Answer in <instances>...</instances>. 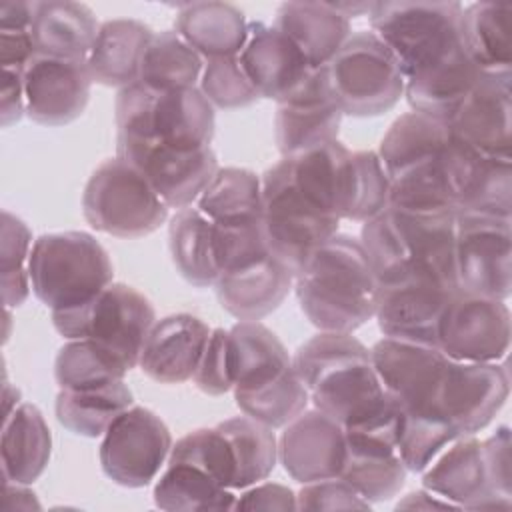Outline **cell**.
<instances>
[{
  "instance_id": "6da1fadb",
  "label": "cell",
  "mask_w": 512,
  "mask_h": 512,
  "mask_svg": "<svg viewBox=\"0 0 512 512\" xmlns=\"http://www.w3.org/2000/svg\"><path fill=\"white\" fill-rule=\"evenodd\" d=\"M300 310L320 332H354L376 312L378 280L360 238L336 232L294 276Z\"/></svg>"
},
{
  "instance_id": "7a4b0ae2",
  "label": "cell",
  "mask_w": 512,
  "mask_h": 512,
  "mask_svg": "<svg viewBox=\"0 0 512 512\" xmlns=\"http://www.w3.org/2000/svg\"><path fill=\"white\" fill-rule=\"evenodd\" d=\"M454 234V212H414L388 206L362 222L360 242L378 284L436 278L458 288Z\"/></svg>"
},
{
  "instance_id": "3957f363",
  "label": "cell",
  "mask_w": 512,
  "mask_h": 512,
  "mask_svg": "<svg viewBox=\"0 0 512 512\" xmlns=\"http://www.w3.org/2000/svg\"><path fill=\"white\" fill-rule=\"evenodd\" d=\"M292 366L314 408L344 428L370 414L386 398L370 348L350 332H318L294 352Z\"/></svg>"
},
{
  "instance_id": "277c9868",
  "label": "cell",
  "mask_w": 512,
  "mask_h": 512,
  "mask_svg": "<svg viewBox=\"0 0 512 512\" xmlns=\"http://www.w3.org/2000/svg\"><path fill=\"white\" fill-rule=\"evenodd\" d=\"M116 136L150 140L182 152L210 148L216 116L200 88L152 90L140 82L118 90Z\"/></svg>"
},
{
  "instance_id": "5b68a950",
  "label": "cell",
  "mask_w": 512,
  "mask_h": 512,
  "mask_svg": "<svg viewBox=\"0 0 512 512\" xmlns=\"http://www.w3.org/2000/svg\"><path fill=\"white\" fill-rule=\"evenodd\" d=\"M28 272L34 296L52 312L84 304L114 278L106 248L80 230L38 236L30 250Z\"/></svg>"
},
{
  "instance_id": "8992f818",
  "label": "cell",
  "mask_w": 512,
  "mask_h": 512,
  "mask_svg": "<svg viewBox=\"0 0 512 512\" xmlns=\"http://www.w3.org/2000/svg\"><path fill=\"white\" fill-rule=\"evenodd\" d=\"M154 322L152 302L124 282L108 284L80 306L52 312V324L62 338L92 340L120 358L128 370L138 366Z\"/></svg>"
},
{
  "instance_id": "52a82bcc",
  "label": "cell",
  "mask_w": 512,
  "mask_h": 512,
  "mask_svg": "<svg viewBox=\"0 0 512 512\" xmlns=\"http://www.w3.org/2000/svg\"><path fill=\"white\" fill-rule=\"evenodd\" d=\"M462 4L448 2H372V32L396 58L404 80L450 54L458 44Z\"/></svg>"
},
{
  "instance_id": "ba28073f",
  "label": "cell",
  "mask_w": 512,
  "mask_h": 512,
  "mask_svg": "<svg viewBox=\"0 0 512 512\" xmlns=\"http://www.w3.org/2000/svg\"><path fill=\"white\" fill-rule=\"evenodd\" d=\"M322 68L332 98L346 116H380L404 96L402 70L372 30L352 32Z\"/></svg>"
},
{
  "instance_id": "9c48e42d",
  "label": "cell",
  "mask_w": 512,
  "mask_h": 512,
  "mask_svg": "<svg viewBox=\"0 0 512 512\" xmlns=\"http://www.w3.org/2000/svg\"><path fill=\"white\" fill-rule=\"evenodd\" d=\"M168 206L150 182L120 156L104 160L82 192L86 222L116 238H142L168 218Z\"/></svg>"
},
{
  "instance_id": "30bf717a",
  "label": "cell",
  "mask_w": 512,
  "mask_h": 512,
  "mask_svg": "<svg viewBox=\"0 0 512 512\" xmlns=\"http://www.w3.org/2000/svg\"><path fill=\"white\" fill-rule=\"evenodd\" d=\"M260 180L266 246L296 276L308 254L338 232L340 220L324 214L298 192L284 160L270 166Z\"/></svg>"
},
{
  "instance_id": "8fae6325",
  "label": "cell",
  "mask_w": 512,
  "mask_h": 512,
  "mask_svg": "<svg viewBox=\"0 0 512 512\" xmlns=\"http://www.w3.org/2000/svg\"><path fill=\"white\" fill-rule=\"evenodd\" d=\"M512 220L456 214L454 264L460 290L508 300L512 294Z\"/></svg>"
},
{
  "instance_id": "7c38bea8",
  "label": "cell",
  "mask_w": 512,
  "mask_h": 512,
  "mask_svg": "<svg viewBox=\"0 0 512 512\" xmlns=\"http://www.w3.org/2000/svg\"><path fill=\"white\" fill-rule=\"evenodd\" d=\"M170 450L172 434L164 420L144 406H130L104 432L98 458L114 484L144 488L156 480Z\"/></svg>"
},
{
  "instance_id": "4fadbf2b",
  "label": "cell",
  "mask_w": 512,
  "mask_h": 512,
  "mask_svg": "<svg viewBox=\"0 0 512 512\" xmlns=\"http://www.w3.org/2000/svg\"><path fill=\"white\" fill-rule=\"evenodd\" d=\"M436 346L452 360L500 362L510 348L506 300L456 290L442 314Z\"/></svg>"
},
{
  "instance_id": "5bb4252c",
  "label": "cell",
  "mask_w": 512,
  "mask_h": 512,
  "mask_svg": "<svg viewBox=\"0 0 512 512\" xmlns=\"http://www.w3.org/2000/svg\"><path fill=\"white\" fill-rule=\"evenodd\" d=\"M116 156L132 164L174 210L192 206L220 170L212 146L182 152L150 140L116 136Z\"/></svg>"
},
{
  "instance_id": "9a60e30c",
  "label": "cell",
  "mask_w": 512,
  "mask_h": 512,
  "mask_svg": "<svg viewBox=\"0 0 512 512\" xmlns=\"http://www.w3.org/2000/svg\"><path fill=\"white\" fill-rule=\"evenodd\" d=\"M510 378L500 362H462L448 358L432 412L448 420L458 434L486 428L506 404Z\"/></svg>"
},
{
  "instance_id": "2e32d148",
  "label": "cell",
  "mask_w": 512,
  "mask_h": 512,
  "mask_svg": "<svg viewBox=\"0 0 512 512\" xmlns=\"http://www.w3.org/2000/svg\"><path fill=\"white\" fill-rule=\"evenodd\" d=\"M372 366L386 392L406 412H432L448 356L430 342L382 336L370 348Z\"/></svg>"
},
{
  "instance_id": "e0dca14e",
  "label": "cell",
  "mask_w": 512,
  "mask_h": 512,
  "mask_svg": "<svg viewBox=\"0 0 512 512\" xmlns=\"http://www.w3.org/2000/svg\"><path fill=\"white\" fill-rule=\"evenodd\" d=\"M26 116L42 126H64L82 116L92 76L86 60L34 54L22 68Z\"/></svg>"
},
{
  "instance_id": "ac0fdd59",
  "label": "cell",
  "mask_w": 512,
  "mask_h": 512,
  "mask_svg": "<svg viewBox=\"0 0 512 512\" xmlns=\"http://www.w3.org/2000/svg\"><path fill=\"white\" fill-rule=\"evenodd\" d=\"M450 136L494 158H512V72H484L446 122Z\"/></svg>"
},
{
  "instance_id": "d6986e66",
  "label": "cell",
  "mask_w": 512,
  "mask_h": 512,
  "mask_svg": "<svg viewBox=\"0 0 512 512\" xmlns=\"http://www.w3.org/2000/svg\"><path fill=\"white\" fill-rule=\"evenodd\" d=\"M458 288L436 278H402L378 284L374 318L382 336L436 344L438 326Z\"/></svg>"
},
{
  "instance_id": "ffe728a7",
  "label": "cell",
  "mask_w": 512,
  "mask_h": 512,
  "mask_svg": "<svg viewBox=\"0 0 512 512\" xmlns=\"http://www.w3.org/2000/svg\"><path fill=\"white\" fill-rule=\"evenodd\" d=\"M278 460L300 484L340 476L346 460L344 426L318 408L304 410L284 426Z\"/></svg>"
},
{
  "instance_id": "44dd1931",
  "label": "cell",
  "mask_w": 512,
  "mask_h": 512,
  "mask_svg": "<svg viewBox=\"0 0 512 512\" xmlns=\"http://www.w3.org/2000/svg\"><path fill=\"white\" fill-rule=\"evenodd\" d=\"M422 488L468 510H510L512 498L490 488L482 442L476 434L452 440L422 472Z\"/></svg>"
},
{
  "instance_id": "7402d4cb",
  "label": "cell",
  "mask_w": 512,
  "mask_h": 512,
  "mask_svg": "<svg viewBox=\"0 0 512 512\" xmlns=\"http://www.w3.org/2000/svg\"><path fill=\"white\" fill-rule=\"evenodd\" d=\"M342 110L332 98L324 68H314L274 114V138L282 156L338 140Z\"/></svg>"
},
{
  "instance_id": "603a6c76",
  "label": "cell",
  "mask_w": 512,
  "mask_h": 512,
  "mask_svg": "<svg viewBox=\"0 0 512 512\" xmlns=\"http://www.w3.org/2000/svg\"><path fill=\"white\" fill-rule=\"evenodd\" d=\"M448 164L456 214L466 212L510 218L512 158L484 156L450 136Z\"/></svg>"
},
{
  "instance_id": "cb8c5ba5",
  "label": "cell",
  "mask_w": 512,
  "mask_h": 512,
  "mask_svg": "<svg viewBox=\"0 0 512 512\" xmlns=\"http://www.w3.org/2000/svg\"><path fill=\"white\" fill-rule=\"evenodd\" d=\"M210 326L194 314H170L154 322L142 354L140 370L160 384L192 380L210 338Z\"/></svg>"
},
{
  "instance_id": "d4e9b609",
  "label": "cell",
  "mask_w": 512,
  "mask_h": 512,
  "mask_svg": "<svg viewBox=\"0 0 512 512\" xmlns=\"http://www.w3.org/2000/svg\"><path fill=\"white\" fill-rule=\"evenodd\" d=\"M238 60L260 98L276 104L286 100L314 70L286 34L264 22H248Z\"/></svg>"
},
{
  "instance_id": "484cf974",
  "label": "cell",
  "mask_w": 512,
  "mask_h": 512,
  "mask_svg": "<svg viewBox=\"0 0 512 512\" xmlns=\"http://www.w3.org/2000/svg\"><path fill=\"white\" fill-rule=\"evenodd\" d=\"M294 274L272 254L222 270L214 290L220 306L240 322L262 320L288 296Z\"/></svg>"
},
{
  "instance_id": "4316f807",
  "label": "cell",
  "mask_w": 512,
  "mask_h": 512,
  "mask_svg": "<svg viewBox=\"0 0 512 512\" xmlns=\"http://www.w3.org/2000/svg\"><path fill=\"white\" fill-rule=\"evenodd\" d=\"M298 192L328 216L344 220L350 182L352 152L340 140L314 144L296 154L282 156Z\"/></svg>"
},
{
  "instance_id": "83f0119b",
  "label": "cell",
  "mask_w": 512,
  "mask_h": 512,
  "mask_svg": "<svg viewBox=\"0 0 512 512\" xmlns=\"http://www.w3.org/2000/svg\"><path fill=\"white\" fill-rule=\"evenodd\" d=\"M482 74L458 44L436 64L408 76L404 80V96L412 112L448 122Z\"/></svg>"
},
{
  "instance_id": "f1b7e54d",
  "label": "cell",
  "mask_w": 512,
  "mask_h": 512,
  "mask_svg": "<svg viewBox=\"0 0 512 512\" xmlns=\"http://www.w3.org/2000/svg\"><path fill=\"white\" fill-rule=\"evenodd\" d=\"M274 28L294 42L310 68L326 66L352 36L350 20L328 2H284L276 10Z\"/></svg>"
},
{
  "instance_id": "f546056e",
  "label": "cell",
  "mask_w": 512,
  "mask_h": 512,
  "mask_svg": "<svg viewBox=\"0 0 512 512\" xmlns=\"http://www.w3.org/2000/svg\"><path fill=\"white\" fill-rule=\"evenodd\" d=\"M152 36V28L134 18L102 22L86 58L92 80L114 88L138 82L140 62Z\"/></svg>"
},
{
  "instance_id": "4dcf8cb0",
  "label": "cell",
  "mask_w": 512,
  "mask_h": 512,
  "mask_svg": "<svg viewBox=\"0 0 512 512\" xmlns=\"http://www.w3.org/2000/svg\"><path fill=\"white\" fill-rule=\"evenodd\" d=\"M174 32L204 60L238 56L248 20L240 8L228 2H186L178 6Z\"/></svg>"
},
{
  "instance_id": "1f68e13d",
  "label": "cell",
  "mask_w": 512,
  "mask_h": 512,
  "mask_svg": "<svg viewBox=\"0 0 512 512\" xmlns=\"http://www.w3.org/2000/svg\"><path fill=\"white\" fill-rule=\"evenodd\" d=\"M0 454L6 482L30 486L44 474L52 454V434L38 406L20 402L4 416Z\"/></svg>"
},
{
  "instance_id": "d6a6232c",
  "label": "cell",
  "mask_w": 512,
  "mask_h": 512,
  "mask_svg": "<svg viewBox=\"0 0 512 512\" xmlns=\"http://www.w3.org/2000/svg\"><path fill=\"white\" fill-rule=\"evenodd\" d=\"M98 28L100 24L86 4L48 0L36 2L30 32L38 54L86 60Z\"/></svg>"
},
{
  "instance_id": "836d02e7",
  "label": "cell",
  "mask_w": 512,
  "mask_h": 512,
  "mask_svg": "<svg viewBox=\"0 0 512 512\" xmlns=\"http://www.w3.org/2000/svg\"><path fill=\"white\" fill-rule=\"evenodd\" d=\"M168 250L180 276L196 286H214L220 274L216 224L196 206L176 210L168 224Z\"/></svg>"
},
{
  "instance_id": "e575fe53",
  "label": "cell",
  "mask_w": 512,
  "mask_h": 512,
  "mask_svg": "<svg viewBox=\"0 0 512 512\" xmlns=\"http://www.w3.org/2000/svg\"><path fill=\"white\" fill-rule=\"evenodd\" d=\"M458 36L482 72H512V4L474 2L462 8Z\"/></svg>"
},
{
  "instance_id": "d590c367",
  "label": "cell",
  "mask_w": 512,
  "mask_h": 512,
  "mask_svg": "<svg viewBox=\"0 0 512 512\" xmlns=\"http://www.w3.org/2000/svg\"><path fill=\"white\" fill-rule=\"evenodd\" d=\"M232 392L254 390L292 366V356L280 338L260 320L236 322L228 330Z\"/></svg>"
},
{
  "instance_id": "8d00e7d4",
  "label": "cell",
  "mask_w": 512,
  "mask_h": 512,
  "mask_svg": "<svg viewBox=\"0 0 512 512\" xmlns=\"http://www.w3.org/2000/svg\"><path fill=\"white\" fill-rule=\"evenodd\" d=\"M154 504L168 512H208L234 510V490L216 482L202 468L168 460L164 472L154 484Z\"/></svg>"
},
{
  "instance_id": "74e56055",
  "label": "cell",
  "mask_w": 512,
  "mask_h": 512,
  "mask_svg": "<svg viewBox=\"0 0 512 512\" xmlns=\"http://www.w3.org/2000/svg\"><path fill=\"white\" fill-rule=\"evenodd\" d=\"M134 396L124 380L86 388V390H60L54 402L56 420L72 434L98 438L104 436L108 426L132 406Z\"/></svg>"
},
{
  "instance_id": "f35d334b",
  "label": "cell",
  "mask_w": 512,
  "mask_h": 512,
  "mask_svg": "<svg viewBox=\"0 0 512 512\" xmlns=\"http://www.w3.org/2000/svg\"><path fill=\"white\" fill-rule=\"evenodd\" d=\"M196 208L218 226L262 220V180L248 168H220L196 200Z\"/></svg>"
},
{
  "instance_id": "ab89813d",
  "label": "cell",
  "mask_w": 512,
  "mask_h": 512,
  "mask_svg": "<svg viewBox=\"0 0 512 512\" xmlns=\"http://www.w3.org/2000/svg\"><path fill=\"white\" fill-rule=\"evenodd\" d=\"M216 428L224 434L234 460V490H244L270 476L278 462V440L272 428L250 416L228 418Z\"/></svg>"
},
{
  "instance_id": "60d3db41",
  "label": "cell",
  "mask_w": 512,
  "mask_h": 512,
  "mask_svg": "<svg viewBox=\"0 0 512 512\" xmlns=\"http://www.w3.org/2000/svg\"><path fill=\"white\" fill-rule=\"evenodd\" d=\"M202 70L204 58L174 30H162L144 50L138 82L152 90L196 88Z\"/></svg>"
},
{
  "instance_id": "b9f144b4",
  "label": "cell",
  "mask_w": 512,
  "mask_h": 512,
  "mask_svg": "<svg viewBox=\"0 0 512 512\" xmlns=\"http://www.w3.org/2000/svg\"><path fill=\"white\" fill-rule=\"evenodd\" d=\"M450 140L448 124L420 112L398 116L384 134L378 156L390 176L412 166L414 162L442 150Z\"/></svg>"
},
{
  "instance_id": "7bdbcfd3",
  "label": "cell",
  "mask_w": 512,
  "mask_h": 512,
  "mask_svg": "<svg viewBox=\"0 0 512 512\" xmlns=\"http://www.w3.org/2000/svg\"><path fill=\"white\" fill-rule=\"evenodd\" d=\"M408 468L398 450H382L346 444V460L340 472L366 502H388L400 494Z\"/></svg>"
},
{
  "instance_id": "ee69618b",
  "label": "cell",
  "mask_w": 512,
  "mask_h": 512,
  "mask_svg": "<svg viewBox=\"0 0 512 512\" xmlns=\"http://www.w3.org/2000/svg\"><path fill=\"white\" fill-rule=\"evenodd\" d=\"M128 366L92 340H68L56 354L54 378L60 390H86L124 380Z\"/></svg>"
},
{
  "instance_id": "f6af8a7d",
  "label": "cell",
  "mask_w": 512,
  "mask_h": 512,
  "mask_svg": "<svg viewBox=\"0 0 512 512\" xmlns=\"http://www.w3.org/2000/svg\"><path fill=\"white\" fill-rule=\"evenodd\" d=\"M234 400L246 416L274 430L284 428L298 414H302L310 402V396L294 366H290L260 388L234 392Z\"/></svg>"
},
{
  "instance_id": "bcb514c9",
  "label": "cell",
  "mask_w": 512,
  "mask_h": 512,
  "mask_svg": "<svg viewBox=\"0 0 512 512\" xmlns=\"http://www.w3.org/2000/svg\"><path fill=\"white\" fill-rule=\"evenodd\" d=\"M32 244V232L24 220L4 210L0 232V274L2 300L6 308L20 306L32 290L28 272Z\"/></svg>"
},
{
  "instance_id": "7dc6e473",
  "label": "cell",
  "mask_w": 512,
  "mask_h": 512,
  "mask_svg": "<svg viewBox=\"0 0 512 512\" xmlns=\"http://www.w3.org/2000/svg\"><path fill=\"white\" fill-rule=\"evenodd\" d=\"M458 436L462 434L436 412L404 410L398 454L408 472H422Z\"/></svg>"
},
{
  "instance_id": "c3c4849f",
  "label": "cell",
  "mask_w": 512,
  "mask_h": 512,
  "mask_svg": "<svg viewBox=\"0 0 512 512\" xmlns=\"http://www.w3.org/2000/svg\"><path fill=\"white\" fill-rule=\"evenodd\" d=\"M390 204V178L378 152H352V182L344 220L366 222Z\"/></svg>"
},
{
  "instance_id": "681fc988",
  "label": "cell",
  "mask_w": 512,
  "mask_h": 512,
  "mask_svg": "<svg viewBox=\"0 0 512 512\" xmlns=\"http://www.w3.org/2000/svg\"><path fill=\"white\" fill-rule=\"evenodd\" d=\"M168 460L188 462L202 468L222 486L234 490V460L224 434L214 428H198L172 444Z\"/></svg>"
},
{
  "instance_id": "f907efd6",
  "label": "cell",
  "mask_w": 512,
  "mask_h": 512,
  "mask_svg": "<svg viewBox=\"0 0 512 512\" xmlns=\"http://www.w3.org/2000/svg\"><path fill=\"white\" fill-rule=\"evenodd\" d=\"M198 88L214 108L222 110L246 108L260 98L238 56L204 60Z\"/></svg>"
},
{
  "instance_id": "816d5d0a",
  "label": "cell",
  "mask_w": 512,
  "mask_h": 512,
  "mask_svg": "<svg viewBox=\"0 0 512 512\" xmlns=\"http://www.w3.org/2000/svg\"><path fill=\"white\" fill-rule=\"evenodd\" d=\"M194 384L208 396H222L232 390V366H230V340L228 330L214 328L210 332L206 350L194 374Z\"/></svg>"
},
{
  "instance_id": "f5cc1de1",
  "label": "cell",
  "mask_w": 512,
  "mask_h": 512,
  "mask_svg": "<svg viewBox=\"0 0 512 512\" xmlns=\"http://www.w3.org/2000/svg\"><path fill=\"white\" fill-rule=\"evenodd\" d=\"M298 510L322 512V510H370L366 502L344 478H326L302 484L296 494Z\"/></svg>"
},
{
  "instance_id": "db71d44e",
  "label": "cell",
  "mask_w": 512,
  "mask_h": 512,
  "mask_svg": "<svg viewBox=\"0 0 512 512\" xmlns=\"http://www.w3.org/2000/svg\"><path fill=\"white\" fill-rule=\"evenodd\" d=\"M482 452L490 488L496 494L510 498V428L500 426L482 442Z\"/></svg>"
},
{
  "instance_id": "11a10c76",
  "label": "cell",
  "mask_w": 512,
  "mask_h": 512,
  "mask_svg": "<svg viewBox=\"0 0 512 512\" xmlns=\"http://www.w3.org/2000/svg\"><path fill=\"white\" fill-rule=\"evenodd\" d=\"M234 510H298L296 494L276 482H258L236 496Z\"/></svg>"
},
{
  "instance_id": "9f6ffc18",
  "label": "cell",
  "mask_w": 512,
  "mask_h": 512,
  "mask_svg": "<svg viewBox=\"0 0 512 512\" xmlns=\"http://www.w3.org/2000/svg\"><path fill=\"white\" fill-rule=\"evenodd\" d=\"M26 114L22 68H2L0 90V124L6 128Z\"/></svg>"
},
{
  "instance_id": "6f0895ef",
  "label": "cell",
  "mask_w": 512,
  "mask_h": 512,
  "mask_svg": "<svg viewBox=\"0 0 512 512\" xmlns=\"http://www.w3.org/2000/svg\"><path fill=\"white\" fill-rule=\"evenodd\" d=\"M38 54L30 30H0L2 68H24Z\"/></svg>"
},
{
  "instance_id": "680465c9",
  "label": "cell",
  "mask_w": 512,
  "mask_h": 512,
  "mask_svg": "<svg viewBox=\"0 0 512 512\" xmlns=\"http://www.w3.org/2000/svg\"><path fill=\"white\" fill-rule=\"evenodd\" d=\"M36 2L8 0L0 4V30H30Z\"/></svg>"
},
{
  "instance_id": "91938a15",
  "label": "cell",
  "mask_w": 512,
  "mask_h": 512,
  "mask_svg": "<svg viewBox=\"0 0 512 512\" xmlns=\"http://www.w3.org/2000/svg\"><path fill=\"white\" fill-rule=\"evenodd\" d=\"M396 508H416V510H432V508H458L456 504H452L450 500L422 488L416 492H410L404 500H400L396 504Z\"/></svg>"
},
{
  "instance_id": "94428289",
  "label": "cell",
  "mask_w": 512,
  "mask_h": 512,
  "mask_svg": "<svg viewBox=\"0 0 512 512\" xmlns=\"http://www.w3.org/2000/svg\"><path fill=\"white\" fill-rule=\"evenodd\" d=\"M4 508L6 510L40 508V502L36 500V494L28 488V484L6 482L4 484Z\"/></svg>"
},
{
  "instance_id": "6125c7cd",
  "label": "cell",
  "mask_w": 512,
  "mask_h": 512,
  "mask_svg": "<svg viewBox=\"0 0 512 512\" xmlns=\"http://www.w3.org/2000/svg\"><path fill=\"white\" fill-rule=\"evenodd\" d=\"M336 12H340L344 18H358V16H368L372 2H338V4H330Z\"/></svg>"
}]
</instances>
